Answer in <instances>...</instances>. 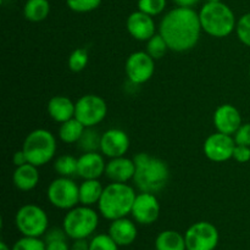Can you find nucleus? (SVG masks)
I'll return each mask as SVG.
<instances>
[{"label":"nucleus","mask_w":250,"mask_h":250,"mask_svg":"<svg viewBox=\"0 0 250 250\" xmlns=\"http://www.w3.org/2000/svg\"><path fill=\"white\" fill-rule=\"evenodd\" d=\"M71 250H89V242L87 239H76Z\"/></svg>","instance_id":"ea45409f"},{"label":"nucleus","mask_w":250,"mask_h":250,"mask_svg":"<svg viewBox=\"0 0 250 250\" xmlns=\"http://www.w3.org/2000/svg\"><path fill=\"white\" fill-rule=\"evenodd\" d=\"M100 141L102 136L95 129H93V127H85L82 137L78 141V146L83 153L97 151L98 149L100 150Z\"/></svg>","instance_id":"bb28decb"},{"label":"nucleus","mask_w":250,"mask_h":250,"mask_svg":"<svg viewBox=\"0 0 250 250\" xmlns=\"http://www.w3.org/2000/svg\"><path fill=\"white\" fill-rule=\"evenodd\" d=\"M168 50L167 43L165 42V39L163 38L160 33L155 34V36L151 37L148 42H146V53L154 59V60H159L163 56H165L166 51Z\"/></svg>","instance_id":"cd10ccee"},{"label":"nucleus","mask_w":250,"mask_h":250,"mask_svg":"<svg viewBox=\"0 0 250 250\" xmlns=\"http://www.w3.org/2000/svg\"><path fill=\"white\" fill-rule=\"evenodd\" d=\"M0 250H12V249H10V247L7 246L6 243H5V242H0Z\"/></svg>","instance_id":"79ce46f5"},{"label":"nucleus","mask_w":250,"mask_h":250,"mask_svg":"<svg viewBox=\"0 0 250 250\" xmlns=\"http://www.w3.org/2000/svg\"><path fill=\"white\" fill-rule=\"evenodd\" d=\"M89 61V56H88V51L84 48H78L71 53L70 58H68V68L72 72H81L85 68Z\"/></svg>","instance_id":"c85d7f7f"},{"label":"nucleus","mask_w":250,"mask_h":250,"mask_svg":"<svg viewBox=\"0 0 250 250\" xmlns=\"http://www.w3.org/2000/svg\"><path fill=\"white\" fill-rule=\"evenodd\" d=\"M84 129V125L78 121L76 117H73V119L68 120V121L60 125V128H59V138L61 139V142H63L66 144L78 143Z\"/></svg>","instance_id":"393cba45"},{"label":"nucleus","mask_w":250,"mask_h":250,"mask_svg":"<svg viewBox=\"0 0 250 250\" xmlns=\"http://www.w3.org/2000/svg\"><path fill=\"white\" fill-rule=\"evenodd\" d=\"M89 250H119V246L115 243L109 233H100L90 239Z\"/></svg>","instance_id":"c756f323"},{"label":"nucleus","mask_w":250,"mask_h":250,"mask_svg":"<svg viewBox=\"0 0 250 250\" xmlns=\"http://www.w3.org/2000/svg\"><path fill=\"white\" fill-rule=\"evenodd\" d=\"M12 161H14L15 166H22L24 165V164H28V159H27L26 154H24V151L22 150H19L16 151V153L14 154V158H12Z\"/></svg>","instance_id":"58836bf2"},{"label":"nucleus","mask_w":250,"mask_h":250,"mask_svg":"<svg viewBox=\"0 0 250 250\" xmlns=\"http://www.w3.org/2000/svg\"><path fill=\"white\" fill-rule=\"evenodd\" d=\"M249 78H250V65H249Z\"/></svg>","instance_id":"c03bdc74"},{"label":"nucleus","mask_w":250,"mask_h":250,"mask_svg":"<svg viewBox=\"0 0 250 250\" xmlns=\"http://www.w3.org/2000/svg\"><path fill=\"white\" fill-rule=\"evenodd\" d=\"M46 197L53 207L70 210L80 203V187L71 177H58L49 185Z\"/></svg>","instance_id":"6e6552de"},{"label":"nucleus","mask_w":250,"mask_h":250,"mask_svg":"<svg viewBox=\"0 0 250 250\" xmlns=\"http://www.w3.org/2000/svg\"><path fill=\"white\" fill-rule=\"evenodd\" d=\"M50 14L48 0H27L23 6V15L27 21L42 22Z\"/></svg>","instance_id":"b1692460"},{"label":"nucleus","mask_w":250,"mask_h":250,"mask_svg":"<svg viewBox=\"0 0 250 250\" xmlns=\"http://www.w3.org/2000/svg\"><path fill=\"white\" fill-rule=\"evenodd\" d=\"M155 250H187L185 236L172 229L160 232L155 239Z\"/></svg>","instance_id":"5701e85b"},{"label":"nucleus","mask_w":250,"mask_h":250,"mask_svg":"<svg viewBox=\"0 0 250 250\" xmlns=\"http://www.w3.org/2000/svg\"><path fill=\"white\" fill-rule=\"evenodd\" d=\"M202 31L199 12L193 7H175L163 17L159 24V33L165 39L168 49L176 53H185L194 48Z\"/></svg>","instance_id":"f257e3e1"},{"label":"nucleus","mask_w":250,"mask_h":250,"mask_svg":"<svg viewBox=\"0 0 250 250\" xmlns=\"http://www.w3.org/2000/svg\"><path fill=\"white\" fill-rule=\"evenodd\" d=\"M103 192L104 187L99 180H84L80 185V203L87 207L98 204Z\"/></svg>","instance_id":"4be33fe9"},{"label":"nucleus","mask_w":250,"mask_h":250,"mask_svg":"<svg viewBox=\"0 0 250 250\" xmlns=\"http://www.w3.org/2000/svg\"><path fill=\"white\" fill-rule=\"evenodd\" d=\"M236 142L233 136L216 132L208 137L204 142V154L214 163H225L233 158Z\"/></svg>","instance_id":"f8f14e48"},{"label":"nucleus","mask_w":250,"mask_h":250,"mask_svg":"<svg viewBox=\"0 0 250 250\" xmlns=\"http://www.w3.org/2000/svg\"><path fill=\"white\" fill-rule=\"evenodd\" d=\"M67 234H66L65 229H59V227H54L46 231L44 234V242H53V241H66Z\"/></svg>","instance_id":"e433bc0d"},{"label":"nucleus","mask_w":250,"mask_h":250,"mask_svg":"<svg viewBox=\"0 0 250 250\" xmlns=\"http://www.w3.org/2000/svg\"><path fill=\"white\" fill-rule=\"evenodd\" d=\"M68 9L80 14L94 11L100 6L102 0H66Z\"/></svg>","instance_id":"7c9ffc66"},{"label":"nucleus","mask_w":250,"mask_h":250,"mask_svg":"<svg viewBox=\"0 0 250 250\" xmlns=\"http://www.w3.org/2000/svg\"><path fill=\"white\" fill-rule=\"evenodd\" d=\"M22 150L26 154L29 164L41 167L48 164L55 155L56 139L48 129H34L24 139Z\"/></svg>","instance_id":"423d86ee"},{"label":"nucleus","mask_w":250,"mask_h":250,"mask_svg":"<svg viewBox=\"0 0 250 250\" xmlns=\"http://www.w3.org/2000/svg\"><path fill=\"white\" fill-rule=\"evenodd\" d=\"M45 250H70L66 241L45 242Z\"/></svg>","instance_id":"4c0bfd02"},{"label":"nucleus","mask_w":250,"mask_h":250,"mask_svg":"<svg viewBox=\"0 0 250 250\" xmlns=\"http://www.w3.org/2000/svg\"><path fill=\"white\" fill-rule=\"evenodd\" d=\"M176 2L177 6H186V7H193L195 4L199 2V0H172Z\"/></svg>","instance_id":"a19ab883"},{"label":"nucleus","mask_w":250,"mask_h":250,"mask_svg":"<svg viewBox=\"0 0 250 250\" xmlns=\"http://www.w3.org/2000/svg\"><path fill=\"white\" fill-rule=\"evenodd\" d=\"M15 225L22 236L39 238L48 231L49 219L46 212L41 207L36 204H27L17 210Z\"/></svg>","instance_id":"0eeeda50"},{"label":"nucleus","mask_w":250,"mask_h":250,"mask_svg":"<svg viewBox=\"0 0 250 250\" xmlns=\"http://www.w3.org/2000/svg\"><path fill=\"white\" fill-rule=\"evenodd\" d=\"M107 115V105L102 97L87 94L76 102L75 117L85 127H94Z\"/></svg>","instance_id":"1a4fd4ad"},{"label":"nucleus","mask_w":250,"mask_h":250,"mask_svg":"<svg viewBox=\"0 0 250 250\" xmlns=\"http://www.w3.org/2000/svg\"><path fill=\"white\" fill-rule=\"evenodd\" d=\"M106 164L98 151L83 153L78 158L77 175L83 180H98L105 173Z\"/></svg>","instance_id":"f3484780"},{"label":"nucleus","mask_w":250,"mask_h":250,"mask_svg":"<svg viewBox=\"0 0 250 250\" xmlns=\"http://www.w3.org/2000/svg\"><path fill=\"white\" fill-rule=\"evenodd\" d=\"M126 27L128 33L134 39L141 42H148L151 37L156 34V26L153 16L141 11V10L129 15L126 22Z\"/></svg>","instance_id":"2eb2a0df"},{"label":"nucleus","mask_w":250,"mask_h":250,"mask_svg":"<svg viewBox=\"0 0 250 250\" xmlns=\"http://www.w3.org/2000/svg\"><path fill=\"white\" fill-rule=\"evenodd\" d=\"M233 138L236 144H238V146H250V122L242 124L238 131L234 133Z\"/></svg>","instance_id":"f704fd0d"},{"label":"nucleus","mask_w":250,"mask_h":250,"mask_svg":"<svg viewBox=\"0 0 250 250\" xmlns=\"http://www.w3.org/2000/svg\"><path fill=\"white\" fill-rule=\"evenodd\" d=\"M136 173V164L133 159H128L126 156L114 158L106 164L105 176L111 182L127 183L133 180Z\"/></svg>","instance_id":"a211bd4d"},{"label":"nucleus","mask_w":250,"mask_h":250,"mask_svg":"<svg viewBox=\"0 0 250 250\" xmlns=\"http://www.w3.org/2000/svg\"><path fill=\"white\" fill-rule=\"evenodd\" d=\"M214 125L217 132L234 136L242 126L241 112L231 104L220 105L214 112Z\"/></svg>","instance_id":"dca6fc26"},{"label":"nucleus","mask_w":250,"mask_h":250,"mask_svg":"<svg viewBox=\"0 0 250 250\" xmlns=\"http://www.w3.org/2000/svg\"><path fill=\"white\" fill-rule=\"evenodd\" d=\"M166 0H138V10L154 17L166 9Z\"/></svg>","instance_id":"2f4dec72"},{"label":"nucleus","mask_w":250,"mask_h":250,"mask_svg":"<svg viewBox=\"0 0 250 250\" xmlns=\"http://www.w3.org/2000/svg\"><path fill=\"white\" fill-rule=\"evenodd\" d=\"M126 75L133 84L146 83L154 75L155 60L146 51H134L126 61Z\"/></svg>","instance_id":"9b49d317"},{"label":"nucleus","mask_w":250,"mask_h":250,"mask_svg":"<svg viewBox=\"0 0 250 250\" xmlns=\"http://www.w3.org/2000/svg\"><path fill=\"white\" fill-rule=\"evenodd\" d=\"M77 165L78 159L72 155H61L54 163V170L61 177H71L73 175H77Z\"/></svg>","instance_id":"a878e982"},{"label":"nucleus","mask_w":250,"mask_h":250,"mask_svg":"<svg viewBox=\"0 0 250 250\" xmlns=\"http://www.w3.org/2000/svg\"><path fill=\"white\" fill-rule=\"evenodd\" d=\"M76 103L65 95H55L48 103V114L58 124H63L75 117Z\"/></svg>","instance_id":"aec40b11"},{"label":"nucleus","mask_w":250,"mask_h":250,"mask_svg":"<svg viewBox=\"0 0 250 250\" xmlns=\"http://www.w3.org/2000/svg\"><path fill=\"white\" fill-rule=\"evenodd\" d=\"M133 160L136 173L132 181L141 192L155 194L166 187L170 180V170L165 161L146 153L137 154Z\"/></svg>","instance_id":"f03ea898"},{"label":"nucleus","mask_w":250,"mask_h":250,"mask_svg":"<svg viewBox=\"0 0 250 250\" xmlns=\"http://www.w3.org/2000/svg\"><path fill=\"white\" fill-rule=\"evenodd\" d=\"M109 236L119 247H127L134 243L138 236V231L136 224L132 220L122 217L111 221L109 227Z\"/></svg>","instance_id":"6ab92c4d"},{"label":"nucleus","mask_w":250,"mask_h":250,"mask_svg":"<svg viewBox=\"0 0 250 250\" xmlns=\"http://www.w3.org/2000/svg\"><path fill=\"white\" fill-rule=\"evenodd\" d=\"M237 163L246 164L250 161V146H238L236 144V148L233 150V158Z\"/></svg>","instance_id":"c9c22d12"},{"label":"nucleus","mask_w":250,"mask_h":250,"mask_svg":"<svg viewBox=\"0 0 250 250\" xmlns=\"http://www.w3.org/2000/svg\"><path fill=\"white\" fill-rule=\"evenodd\" d=\"M136 197L134 189L127 183L111 182L104 188L98 203L99 212L110 221L127 217V215L131 214Z\"/></svg>","instance_id":"7ed1b4c3"},{"label":"nucleus","mask_w":250,"mask_h":250,"mask_svg":"<svg viewBox=\"0 0 250 250\" xmlns=\"http://www.w3.org/2000/svg\"><path fill=\"white\" fill-rule=\"evenodd\" d=\"M39 178L41 177H39L38 166H34L29 163L17 166L12 176L15 187L22 192H29L34 189L39 183Z\"/></svg>","instance_id":"412c9836"},{"label":"nucleus","mask_w":250,"mask_h":250,"mask_svg":"<svg viewBox=\"0 0 250 250\" xmlns=\"http://www.w3.org/2000/svg\"><path fill=\"white\" fill-rule=\"evenodd\" d=\"M129 149V138L122 129L111 128L102 134L100 151L110 159L125 156Z\"/></svg>","instance_id":"4468645a"},{"label":"nucleus","mask_w":250,"mask_h":250,"mask_svg":"<svg viewBox=\"0 0 250 250\" xmlns=\"http://www.w3.org/2000/svg\"><path fill=\"white\" fill-rule=\"evenodd\" d=\"M187 250H215L219 244V231L212 224L199 221L193 224L185 234Z\"/></svg>","instance_id":"9d476101"},{"label":"nucleus","mask_w":250,"mask_h":250,"mask_svg":"<svg viewBox=\"0 0 250 250\" xmlns=\"http://www.w3.org/2000/svg\"><path fill=\"white\" fill-rule=\"evenodd\" d=\"M236 33L239 41H241L244 45L250 46V12L243 15V16L237 21Z\"/></svg>","instance_id":"72a5a7b5"},{"label":"nucleus","mask_w":250,"mask_h":250,"mask_svg":"<svg viewBox=\"0 0 250 250\" xmlns=\"http://www.w3.org/2000/svg\"><path fill=\"white\" fill-rule=\"evenodd\" d=\"M131 215L134 221L141 225H151L156 222L160 215V204L156 195L146 192L137 194Z\"/></svg>","instance_id":"ddd939ff"},{"label":"nucleus","mask_w":250,"mask_h":250,"mask_svg":"<svg viewBox=\"0 0 250 250\" xmlns=\"http://www.w3.org/2000/svg\"><path fill=\"white\" fill-rule=\"evenodd\" d=\"M12 250H45V242L36 237H22L12 246Z\"/></svg>","instance_id":"473e14b6"},{"label":"nucleus","mask_w":250,"mask_h":250,"mask_svg":"<svg viewBox=\"0 0 250 250\" xmlns=\"http://www.w3.org/2000/svg\"><path fill=\"white\" fill-rule=\"evenodd\" d=\"M202 29L215 38L229 37L236 29V16L229 5L222 1L207 2L199 11Z\"/></svg>","instance_id":"20e7f679"},{"label":"nucleus","mask_w":250,"mask_h":250,"mask_svg":"<svg viewBox=\"0 0 250 250\" xmlns=\"http://www.w3.org/2000/svg\"><path fill=\"white\" fill-rule=\"evenodd\" d=\"M207 2H217V1H221V0H205Z\"/></svg>","instance_id":"37998d69"},{"label":"nucleus","mask_w":250,"mask_h":250,"mask_svg":"<svg viewBox=\"0 0 250 250\" xmlns=\"http://www.w3.org/2000/svg\"><path fill=\"white\" fill-rule=\"evenodd\" d=\"M99 216L94 209L87 205L75 207L67 210L62 221V229H65L68 238L87 239L98 229Z\"/></svg>","instance_id":"39448f33"}]
</instances>
